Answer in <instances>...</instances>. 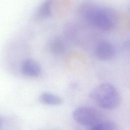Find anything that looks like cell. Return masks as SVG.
I'll list each match as a JSON object with an SVG mask.
<instances>
[{
	"label": "cell",
	"instance_id": "obj_1",
	"mask_svg": "<svg viewBox=\"0 0 130 130\" xmlns=\"http://www.w3.org/2000/svg\"><path fill=\"white\" fill-rule=\"evenodd\" d=\"M79 13L87 23L104 31L113 29L118 21L117 14L113 9L90 0L81 4Z\"/></svg>",
	"mask_w": 130,
	"mask_h": 130
},
{
	"label": "cell",
	"instance_id": "obj_2",
	"mask_svg": "<svg viewBox=\"0 0 130 130\" xmlns=\"http://www.w3.org/2000/svg\"><path fill=\"white\" fill-rule=\"evenodd\" d=\"M90 96L97 105L105 109H115L121 103L120 95L117 89L108 83L95 87L90 92Z\"/></svg>",
	"mask_w": 130,
	"mask_h": 130
},
{
	"label": "cell",
	"instance_id": "obj_3",
	"mask_svg": "<svg viewBox=\"0 0 130 130\" xmlns=\"http://www.w3.org/2000/svg\"><path fill=\"white\" fill-rule=\"evenodd\" d=\"M74 119L81 125L90 127L103 120L102 114L94 108L82 106L76 109L73 112Z\"/></svg>",
	"mask_w": 130,
	"mask_h": 130
},
{
	"label": "cell",
	"instance_id": "obj_4",
	"mask_svg": "<svg viewBox=\"0 0 130 130\" xmlns=\"http://www.w3.org/2000/svg\"><path fill=\"white\" fill-rule=\"evenodd\" d=\"M116 50L114 46L108 42H102L96 46L94 54L97 58L101 60H108L115 56Z\"/></svg>",
	"mask_w": 130,
	"mask_h": 130
},
{
	"label": "cell",
	"instance_id": "obj_5",
	"mask_svg": "<svg viewBox=\"0 0 130 130\" xmlns=\"http://www.w3.org/2000/svg\"><path fill=\"white\" fill-rule=\"evenodd\" d=\"M21 70L22 73L25 76L36 77L40 75L41 68L37 61L32 58H28L22 62Z\"/></svg>",
	"mask_w": 130,
	"mask_h": 130
},
{
	"label": "cell",
	"instance_id": "obj_6",
	"mask_svg": "<svg viewBox=\"0 0 130 130\" xmlns=\"http://www.w3.org/2000/svg\"><path fill=\"white\" fill-rule=\"evenodd\" d=\"M53 0H45L39 7L35 15V18L42 20L49 17L52 14V6Z\"/></svg>",
	"mask_w": 130,
	"mask_h": 130
},
{
	"label": "cell",
	"instance_id": "obj_7",
	"mask_svg": "<svg viewBox=\"0 0 130 130\" xmlns=\"http://www.w3.org/2000/svg\"><path fill=\"white\" fill-rule=\"evenodd\" d=\"M50 52L54 55L62 54L66 50V45L60 37H55L52 39L49 45Z\"/></svg>",
	"mask_w": 130,
	"mask_h": 130
},
{
	"label": "cell",
	"instance_id": "obj_8",
	"mask_svg": "<svg viewBox=\"0 0 130 130\" xmlns=\"http://www.w3.org/2000/svg\"><path fill=\"white\" fill-rule=\"evenodd\" d=\"M39 101L43 104L50 105H59L63 103L60 96L47 92H43L40 95Z\"/></svg>",
	"mask_w": 130,
	"mask_h": 130
},
{
	"label": "cell",
	"instance_id": "obj_9",
	"mask_svg": "<svg viewBox=\"0 0 130 130\" xmlns=\"http://www.w3.org/2000/svg\"><path fill=\"white\" fill-rule=\"evenodd\" d=\"M89 129L92 130H114L117 129V125L113 121L103 119Z\"/></svg>",
	"mask_w": 130,
	"mask_h": 130
},
{
	"label": "cell",
	"instance_id": "obj_10",
	"mask_svg": "<svg viewBox=\"0 0 130 130\" xmlns=\"http://www.w3.org/2000/svg\"><path fill=\"white\" fill-rule=\"evenodd\" d=\"M2 120L1 118H0V127H1V126H2Z\"/></svg>",
	"mask_w": 130,
	"mask_h": 130
}]
</instances>
